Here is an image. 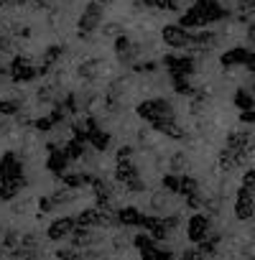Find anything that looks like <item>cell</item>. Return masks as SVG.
<instances>
[{
	"mask_svg": "<svg viewBox=\"0 0 255 260\" xmlns=\"http://www.w3.org/2000/svg\"><path fill=\"white\" fill-rule=\"evenodd\" d=\"M36 207H39V214H49L56 209V202H54V197H39Z\"/></svg>",
	"mask_w": 255,
	"mask_h": 260,
	"instance_id": "d590c367",
	"label": "cell"
},
{
	"mask_svg": "<svg viewBox=\"0 0 255 260\" xmlns=\"http://www.w3.org/2000/svg\"><path fill=\"white\" fill-rule=\"evenodd\" d=\"M79 31L84 34H94L100 26H105V6L97 3V0H92V3H87V8L82 11L79 21H77Z\"/></svg>",
	"mask_w": 255,
	"mask_h": 260,
	"instance_id": "5b68a950",
	"label": "cell"
},
{
	"mask_svg": "<svg viewBox=\"0 0 255 260\" xmlns=\"http://www.w3.org/2000/svg\"><path fill=\"white\" fill-rule=\"evenodd\" d=\"M110 143H112V136L107 133V130L97 127V130H92V133H89V146H92L94 151L105 153V151L110 148Z\"/></svg>",
	"mask_w": 255,
	"mask_h": 260,
	"instance_id": "e0dca14e",
	"label": "cell"
},
{
	"mask_svg": "<svg viewBox=\"0 0 255 260\" xmlns=\"http://www.w3.org/2000/svg\"><path fill=\"white\" fill-rule=\"evenodd\" d=\"M169 204H171V194L169 191H156L153 194V199H151V209L156 212V214H164V212H169Z\"/></svg>",
	"mask_w": 255,
	"mask_h": 260,
	"instance_id": "603a6c76",
	"label": "cell"
},
{
	"mask_svg": "<svg viewBox=\"0 0 255 260\" xmlns=\"http://www.w3.org/2000/svg\"><path fill=\"white\" fill-rule=\"evenodd\" d=\"M56 125H54V120H51V115H44V117H36L34 120V130H39V133H49V130H54Z\"/></svg>",
	"mask_w": 255,
	"mask_h": 260,
	"instance_id": "836d02e7",
	"label": "cell"
},
{
	"mask_svg": "<svg viewBox=\"0 0 255 260\" xmlns=\"http://www.w3.org/2000/svg\"><path fill=\"white\" fill-rule=\"evenodd\" d=\"M100 67H102V59H87V61H82L77 67V77L84 79V82H92V79H97Z\"/></svg>",
	"mask_w": 255,
	"mask_h": 260,
	"instance_id": "2e32d148",
	"label": "cell"
},
{
	"mask_svg": "<svg viewBox=\"0 0 255 260\" xmlns=\"http://www.w3.org/2000/svg\"><path fill=\"white\" fill-rule=\"evenodd\" d=\"M133 247H136L141 255H148V252H153V250L158 247V242H156L148 232H138V235L133 237Z\"/></svg>",
	"mask_w": 255,
	"mask_h": 260,
	"instance_id": "ffe728a7",
	"label": "cell"
},
{
	"mask_svg": "<svg viewBox=\"0 0 255 260\" xmlns=\"http://www.w3.org/2000/svg\"><path fill=\"white\" fill-rule=\"evenodd\" d=\"M136 115H138L143 122L153 125V122H158V120H164V117H169V115H176V112H174V107H171L169 100H164V97H153V100H143V102H138Z\"/></svg>",
	"mask_w": 255,
	"mask_h": 260,
	"instance_id": "7a4b0ae2",
	"label": "cell"
},
{
	"mask_svg": "<svg viewBox=\"0 0 255 260\" xmlns=\"http://www.w3.org/2000/svg\"><path fill=\"white\" fill-rule=\"evenodd\" d=\"M219 242H222V235H209L202 245H197L204 255H217V250H219Z\"/></svg>",
	"mask_w": 255,
	"mask_h": 260,
	"instance_id": "f546056e",
	"label": "cell"
},
{
	"mask_svg": "<svg viewBox=\"0 0 255 260\" xmlns=\"http://www.w3.org/2000/svg\"><path fill=\"white\" fill-rule=\"evenodd\" d=\"M179 260H207V255H204L199 247H186V250L181 252Z\"/></svg>",
	"mask_w": 255,
	"mask_h": 260,
	"instance_id": "60d3db41",
	"label": "cell"
},
{
	"mask_svg": "<svg viewBox=\"0 0 255 260\" xmlns=\"http://www.w3.org/2000/svg\"><path fill=\"white\" fill-rule=\"evenodd\" d=\"M161 189L169 194H179L181 191V174H166L161 179Z\"/></svg>",
	"mask_w": 255,
	"mask_h": 260,
	"instance_id": "484cf974",
	"label": "cell"
},
{
	"mask_svg": "<svg viewBox=\"0 0 255 260\" xmlns=\"http://www.w3.org/2000/svg\"><path fill=\"white\" fill-rule=\"evenodd\" d=\"M217 44H219V34H214V31H204V28H199V31L194 34V49H197V56H204V54L212 51Z\"/></svg>",
	"mask_w": 255,
	"mask_h": 260,
	"instance_id": "8fae6325",
	"label": "cell"
},
{
	"mask_svg": "<svg viewBox=\"0 0 255 260\" xmlns=\"http://www.w3.org/2000/svg\"><path fill=\"white\" fill-rule=\"evenodd\" d=\"M143 6L158 11H179V0H143Z\"/></svg>",
	"mask_w": 255,
	"mask_h": 260,
	"instance_id": "1f68e13d",
	"label": "cell"
},
{
	"mask_svg": "<svg viewBox=\"0 0 255 260\" xmlns=\"http://www.w3.org/2000/svg\"><path fill=\"white\" fill-rule=\"evenodd\" d=\"M232 102H235V107H240V112L255 110V97H252V92H247V89H237Z\"/></svg>",
	"mask_w": 255,
	"mask_h": 260,
	"instance_id": "7402d4cb",
	"label": "cell"
},
{
	"mask_svg": "<svg viewBox=\"0 0 255 260\" xmlns=\"http://www.w3.org/2000/svg\"><path fill=\"white\" fill-rule=\"evenodd\" d=\"M13 49H16L13 36H8V34L0 31V54H13Z\"/></svg>",
	"mask_w": 255,
	"mask_h": 260,
	"instance_id": "74e56055",
	"label": "cell"
},
{
	"mask_svg": "<svg viewBox=\"0 0 255 260\" xmlns=\"http://www.w3.org/2000/svg\"><path fill=\"white\" fill-rule=\"evenodd\" d=\"M97 3H102V6H110V3H112V0H97Z\"/></svg>",
	"mask_w": 255,
	"mask_h": 260,
	"instance_id": "f907efd6",
	"label": "cell"
},
{
	"mask_svg": "<svg viewBox=\"0 0 255 260\" xmlns=\"http://www.w3.org/2000/svg\"><path fill=\"white\" fill-rule=\"evenodd\" d=\"M77 227H79V224H77V217H59V219H54V222L49 224L46 237H49L51 242H61V240H69Z\"/></svg>",
	"mask_w": 255,
	"mask_h": 260,
	"instance_id": "52a82bcc",
	"label": "cell"
},
{
	"mask_svg": "<svg viewBox=\"0 0 255 260\" xmlns=\"http://www.w3.org/2000/svg\"><path fill=\"white\" fill-rule=\"evenodd\" d=\"M61 56H64V49H61L59 44H54V46H49V49L44 51V56H41V64H46V67H54L56 61H61Z\"/></svg>",
	"mask_w": 255,
	"mask_h": 260,
	"instance_id": "4316f807",
	"label": "cell"
},
{
	"mask_svg": "<svg viewBox=\"0 0 255 260\" xmlns=\"http://www.w3.org/2000/svg\"><path fill=\"white\" fill-rule=\"evenodd\" d=\"M79 41H84V44H92V41H94V34H84V31H79Z\"/></svg>",
	"mask_w": 255,
	"mask_h": 260,
	"instance_id": "681fc988",
	"label": "cell"
},
{
	"mask_svg": "<svg viewBox=\"0 0 255 260\" xmlns=\"http://www.w3.org/2000/svg\"><path fill=\"white\" fill-rule=\"evenodd\" d=\"M46 169H49L54 176H59V179L67 174V169H69V156L64 153V148L56 151V153H49V158H46Z\"/></svg>",
	"mask_w": 255,
	"mask_h": 260,
	"instance_id": "9a60e30c",
	"label": "cell"
},
{
	"mask_svg": "<svg viewBox=\"0 0 255 260\" xmlns=\"http://www.w3.org/2000/svg\"><path fill=\"white\" fill-rule=\"evenodd\" d=\"M64 153L69 156V161H82V158L87 156V148H84V141H77V138H72V141H67V143H64Z\"/></svg>",
	"mask_w": 255,
	"mask_h": 260,
	"instance_id": "44dd1931",
	"label": "cell"
},
{
	"mask_svg": "<svg viewBox=\"0 0 255 260\" xmlns=\"http://www.w3.org/2000/svg\"><path fill=\"white\" fill-rule=\"evenodd\" d=\"M36 100H39V102H44V105L56 102V100H54V87H41V89L36 92Z\"/></svg>",
	"mask_w": 255,
	"mask_h": 260,
	"instance_id": "ee69618b",
	"label": "cell"
},
{
	"mask_svg": "<svg viewBox=\"0 0 255 260\" xmlns=\"http://www.w3.org/2000/svg\"><path fill=\"white\" fill-rule=\"evenodd\" d=\"M209 235H212V217L209 214H202V212L192 214L189 222H186V237H189V242L202 245Z\"/></svg>",
	"mask_w": 255,
	"mask_h": 260,
	"instance_id": "8992f818",
	"label": "cell"
},
{
	"mask_svg": "<svg viewBox=\"0 0 255 260\" xmlns=\"http://www.w3.org/2000/svg\"><path fill=\"white\" fill-rule=\"evenodd\" d=\"M179 23H181L184 28H204V26L209 23V18H207V11H204L199 3H194L192 8H186V11L181 13Z\"/></svg>",
	"mask_w": 255,
	"mask_h": 260,
	"instance_id": "30bf717a",
	"label": "cell"
},
{
	"mask_svg": "<svg viewBox=\"0 0 255 260\" xmlns=\"http://www.w3.org/2000/svg\"><path fill=\"white\" fill-rule=\"evenodd\" d=\"M133 72L153 74V72H158V61H136V64H133Z\"/></svg>",
	"mask_w": 255,
	"mask_h": 260,
	"instance_id": "ab89813d",
	"label": "cell"
},
{
	"mask_svg": "<svg viewBox=\"0 0 255 260\" xmlns=\"http://www.w3.org/2000/svg\"><path fill=\"white\" fill-rule=\"evenodd\" d=\"M169 169H171V174H184L189 169V156L184 151H176L171 156V161H169Z\"/></svg>",
	"mask_w": 255,
	"mask_h": 260,
	"instance_id": "d4e9b609",
	"label": "cell"
},
{
	"mask_svg": "<svg viewBox=\"0 0 255 260\" xmlns=\"http://www.w3.org/2000/svg\"><path fill=\"white\" fill-rule=\"evenodd\" d=\"M0 237H3V230H0Z\"/></svg>",
	"mask_w": 255,
	"mask_h": 260,
	"instance_id": "816d5d0a",
	"label": "cell"
},
{
	"mask_svg": "<svg viewBox=\"0 0 255 260\" xmlns=\"http://www.w3.org/2000/svg\"><path fill=\"white\" fill-rule=\"evenodd\" d=\"M240 122L252 125V122H255V110H245V112H240Z\"/></svg>",
	"mask_w": 255,
	"mask_h": 260,
	"instance_id": "7dc6e473",
	"label": "cell"
},
{
	"mask_svg": "<svg viewBox=\"0 0 255 260\" xmlns=\"http://www.w3.org/2000/svg\"><path fill=\"white\" fill-rule=\"evenodd\" d=\"M0 242L6 245V250H8V252H13V250H18V247H21L23 235H21L18 230H6V232H3V240H0Z\"/></svg>",
	"mask_w": 255,
	"mask_h": 260,
	"instance_id": "cb8c5ba5",
	"label": "cell"
},
{
	"mask_svg": "<svg viewBox=\"0 0 255 260\" xmlns=\"http://www.w3.org/2000/svg\"><path fill=\"white\" fill-rule=\"evenodd\" d=\"M199 191V181L194 179V176H186V174H181V197L186 199V197H192V194H197Z\"/></svg>",
	"mask_w": 255,
	"mask_h": 260,
	"instance_id": "f1b7e54d",
	"label": "cell"
},
{
	"mask_svg": "<svg viewBox=\"0 0 255 260\" xmlns=\"http://www.w3.org/2000/svg\"><path fill=\"white\" fill-rule=\"evenodd\" d=\"M21 112V100H0V115L3 117H16Z\"/></svg>",
	"mask_w": 255,
	"mask_h": 260,
	"instance_id": "83f0119b",
	"label": "cell"
},
{
	"mask_svg": "<svg viewBox=\"0 0 255 260\" xmlns=\"http://www.w3.org/2000/svg\"><path fill=\"white\" fill-rule=\"evenodd\" d=\"M0 130H3V122H0Z\"/></svg>",
	"mask_w": 255,
	"mask_h": 260,
	"instance_id": "f5cc1de1",
	"label": "cell"
},
{
	"mask_svg": "<svg viewBox=\"0 0 255 260\" xmlns=\"http://www.w3.org/2000/svg\"><path fill=\"white\" fill-rule=\"evenodd\" d=\"M161 39L171 49H189V46H194V34H189V28H184L181 23L164 26L161 28Z\"/></svg>",
	"mask_w": 255,
	"mask_h": 260,
	"instance_id": "3957f363",
	"label": "cell"
},
{
	"mask_svg": "<svg viewBox=\"0 0 255 260\" xmlns=\"http://www.w3.org/2000/svg\"><path fill=\"white\" fill-rule=\"evenodd\" d=\"M131 49H133V41H131V36H128V34H120V36L115 39V54H117V56L128 54Z\"/></svg>",
	"mask_w": 255,
	"mask_h": 260,
	"instance_id": "d6a6232c",
	"label": "cell"
},
{
	"mask_svg": "<svg viewBox=\"0 0 255 260\" xmlns=\"http://www.w3.org/2000/svg\"><path fill=\"white\" fill-rule=\"evenodd\" d=\"M0 181L16 186L18 191L28 184L26 176H23V161L16 151H6L3 156H0Z\"/></svg>",
	"mask_w": 255,
	"mask_h": 260,
	"instance_id": "6da1fadb",
	"label": "cell"
},
{
	"mask_svg": "<svg viewBox=\"0 0 255 260\" xmlns=\"http://www.w3.org/2000/svg\"><path fill=\"white\" fill-rule=\"evenodd\" d=\"M115 214L122 227H143V222H146V214L138 207H120Z\"/></svg>",
	"mask_w": 255,
	"mask_h": 260,
	"instance_id": "7c38bea8",
	"label": "cell"
},
{
	"mask_svg": "<svg viewBox=\"0 0 255 260\" xmlns=\"http://www.w3.org/2000/svg\"><path fill=\"white\" fill-rule=\"evenodd\" d=\"M120 34H122V26H120V23H112V21H110V23L102 26V36H107V39H117Z\"/></svg>",
	"mask_w": 255,
	"mask_h": 260,
	"instance_id": "f35d334b",
	"label": "cell"
},
{
	"mask_svg": "<svg viewBox=\"0 0 255 260\" xmlns=\"http://www.w3.org/2000/svg\"><path fill=\"white\" fill-rule=\"evenodd\" d=\"M128 245H133V240H128V237H122V235H115V237H112V250H115V252H125Z\"/></svg>",
	"mask_w": 255,
	"mask_h": 260,
	"instance_id": "7bdbcfd3",
	"label": "cell"
},
{
	"mask_svg": "<svg viewBox=\"0 0 255 260\" xmlns=\"http://www.w3.org/2000/svg\"><path fill=\"white\" fill-rule=\"evenodd\" d=\"M141 176V171H138V166H136V161L131 158V161H117L115 164V181L117 184H131L133 179H138Z\"/></svg>",
	"mask_w": 255,
	"mask_h": 260,
	"instance_id": "4fadbf2b",
	"label": "cell"
},
{
	"mask_svg": "<svg viewBox=\"0 0 255 260\" xmlns=\"http://www.w3.org/2000/svg\"><path fill=\"white\" fill-rule=\"evenodd\" d=\"M189 209H204V204H207V197L202 194V191H197V194H192V197H186V202H184Z\"/></svg>",
	"mask_w": 255,
	"mask_h": 260,
	"instance_id": "e575fe53",
	"label": "cell"
},
{
	"mask_svg": "<svg viewBox=\"0 0 255 260\" xmlns=\"http://www.w3.org/2000/svg\"><path fill=\"white\" fill-rule=\"evenodd\" d=\"M31 34H34V31H31V26H18V28L13 31V36H18V39H23V41H26V39H31Z\"/></svg>",
	"mask_w": 255,
	"mask_h": 260,
	"instance_id": "bcb514c9",
	"label": "cell"
},
{
	"mask_svg": "<svg viewBox=\"0 0 255 260\" xmlns=\"http://www.w3.org/2000/svg\"><path fill=\"white\" fill-rule=\"evenodd\" d=\"M171 84H174L176 94H184V97H194L197 94V89L192 87V79L184 77V74H171Z\"/></svg>",
	"mask_w": 255,
	"mask_h": 260,
	"instance_id": "d6986e66",
	"label": "cell"
},
{
	"mask_svg": "<svg viewBox=\"0 0 255 260\" xmlns=\"http://www.w3.org/2000/svg\"><path fill=\"white\" fill-rule=\"evenodd\" d=\"M133 153H136V148H133V146H120V148H117V153H115V161H131V158H133Z\"/></svg>",
	"mask_w": 255,
	"mask_h": 260,
	"instance_id": "f6af8a7d",
	"label": "cell"
},
{
	"mask_svg": "<svg viewBox=\"0 0 255 260\" xmlns=\"http://www.w3.org/2000/svg\"><path fill=\"white\" fill-rule=\"evenodd\" d=\"M56 260H87L84 252L79 247H59L56 250Z\"/></svg>",
	"mask_w": 255,
	"mask_h": 260,
	"instance_id": "4dcf8cb0",
	"label": "cell"
},
{
	"mask_svg": "<svg viewBox=\"0 0 255 260\" xmlns=\"http://www.w3.org/2000/svg\"><path fill=\"white\" fill-rule=\"evenodd\" d=\"M255 214V194L250 191V189H245V186H240L237 189V197H235V217L237 219H250Z\"/></svg>",
	"mask_w": 255,
	"mask_h": 260,
	"instance_id": "ba28073f",
	"label": "cell"
},
{
	"mask_svg": "<svg viewBox=\"0 0 255 260\" xmlns=\"http://www.w3.org/2000/svg\"><path fill=\"white\" fill-rule=\"evenodd\" d=\"M16 197H18V189H16V186L0 181V202H13Z\"/></svg>",
	"mask_w": 255,
	"mask_h": 260,
	"instance_id": "8d00e7d4",
	"label": "cell"
},
{
	"mask_svg": "<svg viewBox=\"0 0 255 260\" xmlns=\"http://www.w3.org/2000/svg\"><path fill=\"white\" fill-rule=\"evenodd\" d=\"M92 181H94L92 174H69V171H67V174L61 176V184H64L67 189H72V191H74V189H82V186H87V184H92Z\"/></svg>",
	"mask_w": 255,
	"mask_h": 260,
	"instance_id": "ac0fdd59",
	"label": "cell"
},
{
	"mask_svg": "<svg viewBox=\"0 0 255 260\" xmlns=\"http://www.w3.org/2000/svg\"><path fill=\"white\" fill-rule=\"evenodd\" d=\"M39 77H41V72H39V67H34L31 56H26V54L13 56V61H11V79L13 82L28 84V82L39 79Z\"/></svg>",
	"mask_w": 255,
	"mask_h": 260,
	"instance_id": "277c9868",
	"label": "cell"
},
{
	"mask_svg": "<svg viewBox=\"0 0 255 260\" xmlns=\"http://www.w3.org/2000/svg\"><path fill=\"white\" fill-rule=\"evenodd\" d=\"M247 41L255 46V21H250V26H247Z\"/></svg>",
	"mask_w": 255,
	"mask_h": 260,
	"instance_id": "c3c4849f",
	"label": "cell"
},
{
	"mask_svg": "<svg viewBox=\"0 0 255 260\" xmlns=\"http://www.w3.org/2000/svg\"><path fill=\"white\" fill-rule=\"evenodd\" d=\"M250 59H252V51H247L245 46L230 49V51H225V54L219 56L222 67H237V64H245V67H247V61H250Z\"/></svg>",
	"mask_w": 255,
	"mask_h": 260,
	"instance_id": "5bb4252c",
	"label": "cell"
},
{
	"mask_svg": "<svg viewBox=\"0 0 255 260\" xmlns=\"http://www.w3.org/2000/svg\"><path fill=\"white\" fill-rule=\"evenodd\" d=\"M143 230L156 240V242H161V240H169V235L174 232L171 227H169V222H166V217H161V214H146V222H143Z\"/></svg>",
	"mask_w": 255,
	"mask_h": 260,
	"instance_id": "9c48e42d",
	"label": "cell"
},
{
	"mask_svg": "<svg viewBox=\"0 0 255 260\" xmlns=\"http://www.w3.org/2000/svg\"><path fill=\"white\" fill-rule=\"evenodd\" d=\"M148 189V184L138 176V179H133L131 184H125V191H131V194H141V191H146Z\"/></svg>",
	"mask_w": 255,
	"mask_h": 260,
	"instance_id": "b9f144b4",
	"label": "cell"
}]
</instances>
